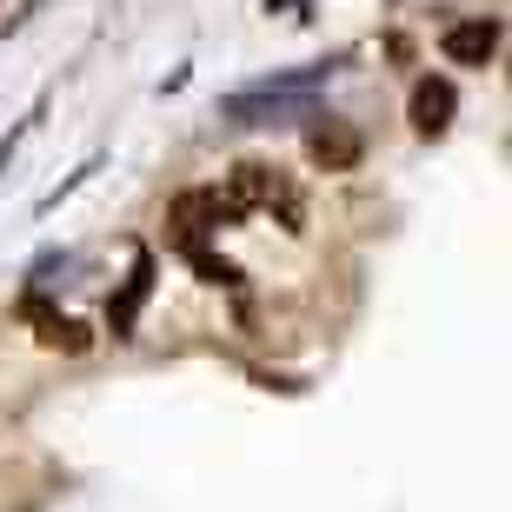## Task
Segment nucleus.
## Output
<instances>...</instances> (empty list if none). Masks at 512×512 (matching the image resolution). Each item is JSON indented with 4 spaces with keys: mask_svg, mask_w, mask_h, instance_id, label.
Masks as SVG:
<instances>
[{
    "mask_svg": "<svg viewBox=\"0 0 512 512\" xmlns=\"http://www.w3.org/2000/svg\"><path fill=\"white\" fill-rule=\"evenodd\" d=\"M233 207H280L286 220H300V193H293V180L280 167L247 160V167H233Z\"/></svg>",
    "mask_w": 512,
    "mask_h": 512,
    "instance_id": "3",
    "label": "nucleus"
},
{
    "mask_svg": "<svg viewBox=\"0 0 512 512\" xmlns=\"http://www.w3.org/2000/svg\"><path fill=\"white\" fill-rule=\"evenodd\" d=\"M453 107H459L453 80L426 74V80H419V87H413V133H426V140H439V133L453 127Z\"/></svg>",
    "mask_w": 512,
    "mask_h": 512,
    "instance_id": "6",
    "label": "nucleus"
},
{
    "mask_svg": "<svg viewBox=\"0 0 512 512\" xmlns=\"http://www.w3.org/2000/svg\"><path fill=\"white\" fill-rule=\"evenodd\" d=\"M306 153H313L326 173L360 167V127H353V120H333V114H313V127H306Z\"/></svg>",
    "mask_w": 512,
    "mask_h": 512,
    "instance_id": "4",
    "label": "nucleus"
},
{
    "mask_svg": "<svg viewBox=\"0 0 512 512\" xmlns=\"http://www.w3.org/2000/svg\"><path fill=\"white\" fill-rule=\"evenodd\" d=\"M147 280H153V260H147V253H140V260H133V280H127V300L114 306V340H127L133 313H140V300H147Z\"/></svg>",
    "mask_w": 512,
    "mask_h": 512,
    "instance_id": "7",
    "label": "nucleus"
},
{
    "mask_svg": "<svg viewBox=\"0 0 512 512\" xmlns=\"http://www.w3.org/2000/svg\"><path fill=\"white\" fill-rule=\"evenodd\" d=\"M326 74H333V67L273 74V80H260V87L227 94V100H220V114H227L233 127H286V120H313V114H320V107H313V94L326 87Z\"/></svg>",
    "mask_w": 512,
    "mask_h": 512,
    "instance_id": "1",
    "label": "nucleus"
},
{
    "mask_svg": "<svg viewBox=\"0 0 512 512\" xmlns=\"http://www.w3.org/2000/svg\"><path fill=\"white\" fill-rule=\"evenodd\" d=\"M227 220H240V207L233 200H220V193H180L167 213V227H173V247H187L200 253V240H207L213 227H227Z\"/></svg>",
    "mask_w": 512,
    "mask_h": 512,
    "instance_id": "2",
    "label": "nucleus"
},
{
    "mask_svg": "<svg viewBox=\"0 0 512 512\" xmlns=\"http://www.w3.org/2000/svg\"><path fill=\"white\" fill-rule=\"evenodd\" d=\"M439 54L453 60V67H486V60L499 54V20H459V27H446L439 34Z\"/></svg>",
    "mask_w": 512,
    "mask_h": 512,
    "instance_id": "5",
    "label": "nucleus"
}]
</instances>
